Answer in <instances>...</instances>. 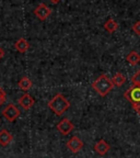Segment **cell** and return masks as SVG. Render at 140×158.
Instances as JSON below:
<instances>
[{"mask_svg":"<svg viewBox=\"0 0 140 158\" xmlns=\"http://www.w3.org/2000/svg\"><path fill=\"white\" fill-rule=\"evenodd\" d=\"M49 109L57 115H62L70 108V102L62 96V94H57L54 98L48 102Z\"/></svg>","mask_w":140,"mask_h":158,"instance_id":"obj_1","label":"cell"},{"mask_svg":"<svg viewBox=\"0 0 140 158\" xmlns=\"http://www.w3.org/2000/svg\"><path fill=\"white\" fill-rule=\"evenodd\" d=\"M92 88H94V90L101 97H105L113 90L114 85L112 82V79L108 78L106 75H101L92 84Z\"/></svg>","mask_w":140,"mask_h":158,"instance_id":"obj_2","label":"cell"},{"mask_svg":"<svg viewBox=\"0 0 140 158\" xmlns=\"http://www.w3.org/2000/svg\"><path fill=\"white\" fill-rule=\"evenodd\" d=\"M2 115L9 122H13L19 118L20 110L13 104H9V106H7V108H5V110H2Z\"/></svg>","mask_w":140,"mask_h":158,"instance_id":"obj_3","label":"cell"},{"mask_svg":"<svg viewBox=\"0 0 140 158\" xmlns=\"http://www.w3.org/2000/svg\"><path fill=\"white\" fill-rule=\"evenodd\" d=\"M125 98L127 100L131 102L133 104L135 103H139L140 102V87H137V86H134L131 88H129L127 91L124 94Z\"/></svg>","mask_w":140,"mask_h":158,"instance_id":"obj_4","label":"cell"},{"mask_svg":"<svg viewBox=\"0 0 140 158\" xmlns=\"http://www.w3.org/2000/svg\"><path fill=\"white\" fill-rule=\"evenodd\" d=\"M67 147L71 153L77 154L81 151V148L83 147V142L78 137V136H72L68 142H67Z\"/></svg>","mask_w":140,"mask_h":158,"instance_id":"obj_5","label":"cell"},{"mask_svg":"<svg viewBox=\"0 0 140 158\" xmlns=\"http://www.w3.org/2000/svg\"><path fill=\"white\" fill-rule=\"evenodd\" d=\"M34 15H36L37 19H39L41 21H45L49 15H52V10L49 9L45 3H41V5L37 6L36 9L34 10Z\"/></svg>","mask_w":140,"mask_h":158,"instance_id":"obj_6","label":"cell"},{"mask_svg":"<svg viewBox=\"0 0 140 158\" xmlns=\"http://www.w3.org/2000/svg\"><path fill=\"white\" fill-rule=\"evenodd\" d=\"M74 124L69 121L68 118H62V121L57 124V130H58L62 135H68L72 132L74 130Z\"/></svg>","mask_w":140,"mask_h":158,"instance_id":"obj_7","label":"cell"},{"mask_svg":"<svg viewBox=\"0 0 140 158\" xmlns=\"http://www.w3.org/2000/svg\"><path fill=\"white\" fill-rule=\"evenodd\" d=\"M34 103H35V100L29 94H24L22 97H20L19 99V104L24 110H30V109L34 106Z\"/></svg>","mask_w":140,"mask_h":158,"instance_id":"obj_8","label":"cell"},{"mask_svg":"<svg viewBox=\"0 0 140 158\" xmlns=\"http://www.w3.org/2000/svg\"><path fill=\"white\" fill-rule=\"evenodd\" d=\"M94 149L98 155H105L108 151H110V145L107 144V142L104 141V139H100L98 143L94 145Z\"/></svg>","mask_w":140,"mask_h":158,"instance_id":"obj_9","label":"cell"},{"mask_svg":"<svg viewBox=\"0 0 140 158\" xmlns=\"http://www.w3.org/2000/svg\"><path fill=\"white\" fill-rule=\"evenodd\" d=\"M13 137L10 134L9 131L7 130H2L0 131V145L1 146H8L11 142H12Z\"/></svg>","mask_w":140,"mask_h":158,"instance_id":"obj_10","label":"cell"},{"mask_svg":"<svg viewBox=\"0 0 140 158\" xmlns=\"http://www.w3.org/2000/svg\"><path fill=\"white\" fill-rule=\"evenodd\" d=\"M14 47H15V49H17L18 52H20V53H25L27 51V49H29L30 44H29V42H27L26 40L23 39V37H21V39H19L17 41V42H15Z\"/></svg>","mask_w":140,"mask_h":158,"instance_id":"obj_11","label":"cell"},{"mask_svg":"<svg viewBox=\"0 0 140 158\" xmlns=\"http://www.w3.org/2000/svg\"><path fill=\"white\" fill-rule=\"evenodd\" d=\"M32 86H33V82L31 81V79H30L29 77H22V78L19 80V82H18V87H19L21 90H24V91L30 90Z\"/></svg>","mask_w":140,"mask_h":158,"instance_id":"obj_12","label":"cell"},{"mask_svg":"<svg viewBox=\"0 0 140 158\" xmlns=\"http://www.w3.org/2000/svg\"><path fill=\"white\" fill-rule=\"evenodd\" d=\"M103 27H104V29H105V31H107V32H110V33H114L116 30L118 29V23L116 22L114 19H110L104 23Z\"/></svg>","mask_w":140,"mask_h":158,"instance_id":"obj_13","label":"cell"},{"mask_svg":"<svg viewBox=\"0 0 140 158\" xmlns=\"http://www.w3.org/2000/svg\"><path fill=\"white\" fill-rule=\"evenodd\" d=\"M125 81H126V78L122 73H116L113 78H112V82H113V85L116 87L123 86V85L125 84Z\"/></svg>","mask_w":140,"mask_h":158,"instance_id":"obj_14","label":"cell"},{"mask_svg":"<svg viewBox=\"0 0 140 158\" xmlns=\"http://www.w3.org/2000/svg\"><path fill=\"white\" fill-rule=\"evenodd\" d=\"M127 62L130 65H133V66H136L140 62V55L137 52L133 51V52H130L127 55Z\"/></svg>","mask_w":140,"mask_h":158,"instance_id":"obj_15","label":"cell"},{"mask_svg":"<svg viewBox=\"0 0 140 158\" xmlns=\"http://www.w3.org/2000/svg\"><path fill=\"white\" fill-rule=\"evenodd\" d=\"M131 81H133L134 86L140 87V70H138V72L134 75L133 78H131Z\"/></svg>","mask_w":140,"mask_h":158,"instance_id":"obj_16","label":"cell"},{"mask_svg":"<svg viewBox=\"0 0 140 158\" xmlns=\"http://www.w3.org/2000/svg\"><path fill=\"white\" fill-rule=\"evenodd\" d=\"M6 97H7V94H6V91L3 90L2 88H1V87H0V106H2V104L5 103Z\"/></svg>","mask_w":140,"mask_h":158,"instance_id":"obj_17","label":"cell"},{"mask_svg":"<svg viewBox=\"0 0 140 158\" xmlns=\"http://www.w3.org/2000/svg\"><path fill=\"white\" fill-rule=\"evenodd\" d=\"M133 31L136 33V34L140 35V21H138V22H136L135 24L133 25Z\"/></svg>","mask_w":140,"mask_h":158,"instance_id":"obj_18","label":"cell"},{"mask_svg":"<svg viewBox=\"0 0 140 158\" xmlns=\"http://www.w3.org/2000/svg\"><path fill=\"white\" fill-rule=\"evenodd\" d=\"M133 108H134V110H135V111L140 115V102H139V103L133 104Z\"/></svg>","mask_w":140,"mask_h":158,"instance_id":"obj_19","label":"cell"},{"mask_svg":"<svg viewBox=\"0 0 140 158\" xmlns=\"http://www.w3.org/2000/svg\"><path fill=\"white\" fill-rule=\"evenodd\" d=\"M3 56H5V51H3V49L0 47V59L2 58Z\"/></svg>","mask_w":140,"mask_h":158,"instance_id":"obj_20","label":"cell"},{"mask_svg":"<svg viewBox=\"0 0 140 158\" xmlns=\"http://www.w3.org/2000/svg\"><path fill=\"white\" fill-rule=\"evenodd\" d=\"M50 2L54 3V5H57L58 2H60V0H50Z\"/></svg>","mask_w":140,"mask_h":158,"instance_id":"obj_21","label":"cell"}]
</instances>
